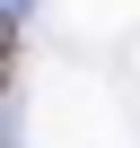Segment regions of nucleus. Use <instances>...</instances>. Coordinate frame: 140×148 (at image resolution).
<instances>
[{
  "label": "nucleus",
  "instance_id": "f257e3e1",
  "mask_svg": "<svg viewBox=\"0 0 140 148\" xmlns=\"http://www.w3.org/2000/svg\"><path fill=\"white\" fill-rule=\"evenodd\" d=\"M0 79H9V26H0Z\"/></svg>",
  "mask_w": 140,
  "mask_h": 148
}]
</instances>
